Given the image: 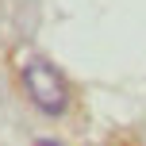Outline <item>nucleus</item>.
<instances>
[{
  "label": "nucleus",
  "instance_id": "obj_1",
  "mask_svg": "<svg viewBox=\"0 0 146 146\" xmlns=\"http://www.w3.org/2000/svg\"><path fill=\"white\" fill-rule=\"evenodd\" d=\"M19 77H23V88H27L31 104H35L42 115H66L69 88H66V81L58 77V69H50L38 58H27L23 69H19Z\"/></svg>",
  "mask_w": 146,
  "mask_h": 146
}]
</instances>
